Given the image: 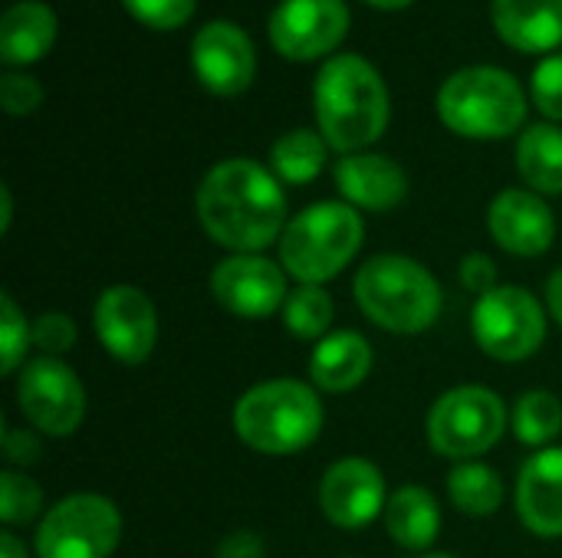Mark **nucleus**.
<instances>
[{
	"label": "nucleus",
	"mask_w": 562,
	"mask_h": 558,
	"mask_svg": "<svg viewBox=\"0 0 562 558\" xmlns=\"http://www.w3.org/2000/svg\"><path fill=\"white\" fill-rule=\"evenodd\" d=\"M191 66L201 86L221 99H234L247 92L257 72V53L250 36L227 20L204 23L191 39Z\"/></svg>",
	"instance_id": "obj_15"
},
{
	"label": "nucleus",
	"mask_w": 562,
	"mask_h": 558,
	"mask_svg": "<svg viewBox=\"0 0 562 558\" xmlns=\"http://www.w3.org/2000/svg\"><path fill=\"white\" fill-rule=\"evenodd\" d=\"M333 178L342 201L352 204L356 210L385 214L408 197V178L402 164L385 155H372V151L342 155L333 168Z\"/></svg>",
	"instance_id": "obj_18"
},
{
	"label": "nucleus",
	"mask_w": 562,
	"mask_h": 558,
	"mask_svg": "<svg viewBox=\"0 0 562 558\" xmlns=\"http://www.w3.org/2000/svg\"><path fill=\"white\" fill-rule=\"evenodd\" d=\"M122 3L138 23L151 30H175L191 20L198 0H122Z\"/></svg>",
	"instance_id": "obj_31"
},
{
	"label": "nucleus",
	"mask_w": 562,
	"mask_h": 558,
	"mask_svg": "<svg viewBox=\"0 0 562 558\" xmlns=\"http://www.w3.org/2000/svg\"><path fill=\"white\" fill-rule=\"evenodd\" d=\"M33 345V322L20 312L10 293L0 296V365L3 375H16L26 365V349Z\"/></svg>",
	"instance_id": "obj_29"
},
{
	"label": "nucleus",
	"mask_w": 562,
	"mask_h": 558,
	"mask_svg": "<svg viewBox=\"0 0 562 558\" xmlns=\"http://www.w3.org/2000/svg\"><path fill=\"white\" fill-rule=\"evenodd\" d=\"M43 102V86L26 72H3L0 79V105L7 115H30Z\"/></svg>",
	"instance_id": "obj_33"
},
{
	"label": "nucleus",
	"mask_w": 562,
	"mask_h": 558,
	"mask_svg": "<svg viewBox=\"0 0 562 558\" xmlns=\"http://www.w3.org/2000/svg\"><path fill=\"white\" fill-rule=\"evenodd\" d=\"M438 115L461 138H507L527 118V92L507 69L468 66L445 79Z\"/></svg>",
	"instance_id": "obj_6"
},
{
	"label": "nucleus",
	"mask_w": 562,
	"mask_h": 558,
	"mask_svg": "<svg viewBox=\"0 0 562 558\" xmlns=\"http://www.w3.org/2000/svg\"><path fill=\"white\" fill-rule=\"evenodd\" d=\"M122 543V513L102 493H69L40 520L36 558H112Z\"/></svg>",
	"instance_id": "obj_9"
},
{
	"label": "nucleus",
	"mask_w": 562,
	"mask_h": 558,
	"mask_svg": "<svg viewBox=\"0 0 562 558\" xmlns=\"http://www.w3.org/2000/svg\"><path fill=\"white\" fill-rule=\"evenodd\" d=\"M349 33L342 0H283L270 16V43L280 56L306 62L326 56Z\"/></svg>",
	"instance_id": "obj_14"
},
{
	"label": "nucleus",
	"mask_w": 562,
	"mask_h": 558,
	"mask_svg": "<svg viewBox=\"0 0 562 558\" xmlns=\"http://www.w3.org/2000/svg\"><path fill=\"white\" fill-rule=\"evenodd\" d=\"M43 513V490L20 470L0 474V520L7 526H26Z\"/></svg>",
	"instance_id": "obj_28"
},
{
	"label": "nucleus",
	"mask_w": 562,
	"mask_h": 558,
	"mask_svg": "<svg viewBox=\"0 0 562 558\" xmlns=\"http://www.w3.org/2000/svg\"><path fill=\"white\" fill-rule=\"evenodd\" d=\"M487 230L510 257H543L557 240V217L543 194L530 187H507L487 207Z\"/></svg>",
	"instance_id": "obj_16"
},
{
	"label": "nucleus",
	"mask_w": 562,
	"mask_h": 558,
	"mask_svg": "<svg viewBox=\"0 0 562 558\" xmlns=\"http://www.w3.org/2000/svg\"><path fill=\"white\" fill-rule=\"evenodd\" d=\"M198 220L231 253H263L280 243L290 217L283 181L254 158H227L198 184Z\"/></svg>",
	"instance_id": "obj_1"
},
{
	"label": "nucleus",
	"mask_w": 562,
	"mask_h": 558,
	"mask_svg": "<svg viewBox=\"0 0 562 558\" xmlns=\"http://www.w3.org/2000/svg\"><path fill=\"white\" fill-rule=\"evenodd\" d=\"M40 441H36V434H30L26 428L23 431H7L3 434V457L10 460V464H20V467H26V464H33V460H40Z\"/></svg>",
	"instance_id": "obj_36"
},
{
	"label": "nucleus",
	"mask_w": 562,
	"mask_h": 558,
	"mask_svg": "<svg viewBox=\"0 0 562 558\" xmlns=\"http://www.w3.org/2000/svg\"><path fill=\"white\" fill-rule=\"evenodd\" d=\"M313 105L319 135L339 155L375 145L389 128V89L379 69L356 53H342L319 69Z\"/></svg>",
	"instance_id": "obj_2"
},
{
	"label": "nucleus",
	"mask_w": 562,
	"mask_h": 558,
	"mask_svg": "<svg viewBox=\"0 0 562 558\" xmlns=\"http://www.w3.org/2000/svg\"><path fill=\"white\" fill-rule=\"evenodd\" d=\"M507 405L484 385H458L428 411V444L438 457L477 460L494 451L507 431Z\"/></svg>",
	"instance_id": "obj_7"
},
{
	"label": "nucleus",
	"mask_w": 562,
	"mask_h": 558,
	"mask_svg": "<svg viewBox=\"0 0 562 558\" xmlns=\"http://www.w3.org/2000/svg\"><path fill=\"white\" fill-rule=\"evenodd\" d=\"M0 201H3V217H0V230L7 234V230H10V220H13V197H10V187H0Z\"/></svg>",
	"instance_id": "obj_39"
},
{
	"label": "nucleus",
	"mask_w": 562,
	"mask_h": 558,
	"mask_svg": "<svg viewBox=\"0 0 562 558\" xmlns=\"http://www.w3.org/2000/svg\"><path fill=\"white\" fill-rule=\"evenodd\" d=\"M283 329L300 342H323L336 319V303L323 286H296L283 303Z\"/></svg>",
	"instance_id": "obj_27"
},
{
	"label": "nucleus",
	"mask_w": 562,
	"mask_h": 558,
	"mask_svg": "<svg viewBox=\"0 0 562 558\" xmlns=\"http://www.w3.org/2000/svg\"><path fill=\"white\" fill-rule=\"evenodd\" d=\"M550 312L547 306L524 286L501 283L491 293L474 299L471 332L484 355L494 362H527L547 342Z\"/></svg>",
	"instance_id": "obj_8"
},
{
	"label": "nucleus",
	"mask_w": 562,
	"mask_h": 558,
	"mask_svg": "<svg viewBox=\"0 0 562 558\" xmlns=\"http://www.w3.org/2000/svg\"><path fill=\"white\" fill-rule=\"evenodd\" d=\"M372 7H382V10H398V7H408L412 0H366Z\"/></svg>",
	"instance_id": "obj_40"
},
{
	"label": "nucleus",
	"mask_w": 562,
	"mask_h": 558,
	"mask_svg": "<svg viewBox=\"0 0 562 558\" xmlns=\"http://www.w3.org/2000/svg\"><path fill=\"white\" fill-rule=\"evenodd\" d=\"M375 365V352L369 339L356 329L329 332L310 352V385L323 395L356 391Z\"/></svg>",
	"instance_id": "obj_19"
},
{
	"label": "nucleus",
	"mask_w": 562,
	"mask_h": 558,
	"mask_svg": "<svg viewBox=\"0 0 562 558\" xmlns=\"http://www.w3.org/2000/svg\"><path fill=\"white\" fill-rule=\"evenodd\" d=\"M517 171L537 194H562V128L553 122L530 125L517 141Z\"/></svg>",
	"instance_id": "obj_23"
},
{
	"label": "nucleus",
	"mask_w": 562,
	"mask_h": 558,
	"mask_svg": "<svg viewBox=\"0 0 562 558\" xmlns=\"http://www.w3.org/2000/svg\"><path fill=\"white\" fill-rule=\"evenodd\" d=\"M319 510L323 516L346 533H359L379 516H385L389 506V487L385 474L366 460V457H342L326 467L319 480Z\"/></svg>",
	"instance_id": "obj_13"
},
{
	"label": "nucleus",
	"mask_w": 562,
	"mask_h": 558,
	"mask_svg": "<svg viewBox=\"0 0 562 558\" xmlns=\"http://www.w3.org/2000/svg\"><path fill=\"white\" fill-rule=\"evenodd\" d=\"M234 434L263 457H293L313 447L326 424L319 391L300 378H270L247 388L234 405Z\"/></svg>",
	"instance_id": "obj_3"
},
{
	"label": "nucleus",
	"mask_w": 562,
	"mask_h": 558,
	"mask_svg": "<svg viewBox=\"0 0 562 558\" xmlns=\"http://www.w3.org/2000/svg\"><path fill=\"white\" fill-rule=\"evenodd\" d=\"M76 339H79V329L69 312L49 309L33 319V349H40L43 355L59 358L76 345Z\"/></svg>",
	"instance_id": "obj_30"
},
{
	"label": "nucleus",
	"mask_w": 562,
	"mask_h": 558,
	"mask_svg": "<svg viewBox=\"0 0 562 558\" xmlns=\"http://www.w3.org/2000/svg\"><path fill=\"white\" fill-rule=\"evenodd\" d=\"M366 220L346 201H319L290 217L280 237V266L300 286H323L336 280L362 250Z\"/></svg>",
	"instance_id": "obj_5"
},
{
	"label": "nucleus",
	"mask_w": 562,
	"mask_h": 558,
	"mask_svg": "<svg viewBox=\"0 0 562 558\" xmlns=\"http://www.w3.org/2000/svg\"><path fill=\"white\" fill-rule=\"evenodd\" d=\"M385 533L408 553H428L441 536V503L425 487H398L385 506Z\"/></svg>",
	"instance_id": "obj_21"
},
{
	"label": "nucleus",
	"mask_w": 562,
	"mask_h": 558,
	"mask_svg": "<svg viewBox=\"0 0 562 558\" xmlns=\"http://www.w3.org/2000/svg\"><path fill=\"white\" fill-rule=\"evenodd\" d=\"M0 558H30L26 543H20L13 533H3V536H0Z\"/></svg>",
	"instance_id": "obj_38"
},
{
	"label": "nucleus",
	"mask_w": 562,
	"mask_h": 558,
	"mask_svg": "<svg viewBox=\"0 0 562 558\" xmlns=\"http://www.w3.org/2000/svg\"><path fill=\"white\" fill-rule=\"evenodd\" d=\"M458 276H461V286H464L468 293H477V296H484V293H491L494 286H501V280H497V263H494V257H487V253H468V257L461 260V266H458Z\"/></svg>",
	"instance_id": "obj_34"
},
{
	"label": "nucleus",
	"mask_w": 562,
	"mask_h": 558,
	"mask_svg": "<svg viewBox=\"0 0 562 558\" xmlns=\"http://www.w3.org/2000/svg\"><path fill=\"white\" fill-rule=\"evenodd\" d=\"M494 26L520 53H550L562 43V0H494Z\"/></svg>",
	"instance_id": "obj_20"
},
{
	"label": "nucleus",
	"mask_w": 562,
	"mask_h": 558,
	"mask_svg": "<svg viewBox=\"0 0 562 558\" xmlns=\"http://www.w3.org/2000/svg\"><path fill=\"white\" fill-rule=\"evenodd\" d=\"M352 296L372 326L395 335L428 332L445 309L438 276L405 253L369 257L352 280Z\"/></svg>",
	"instance_id": "obj_4"
},
{
	"label": "nucleus",
	"mask_w": 562,
	"mask_h": 558,
	"mask_svg": "<svg viewBox=\"0 0 562 558\" xmlns=\"http://www.w3.org/2000/svg\"><path fill=\"white\" fill-rule=\"evenodd\" d=\"M326 151H329L326 138L316 135L313 128L286 132L270 148V171L283 184H310L326 168Z\"/></svg>",
	"instance_id": "obj_25"
},
{
	"label": "nucleus",
	"mask_w": 562,
	"mask_h": 558,
	"mask_svg": "<svg viewBox=\"0 0 562 558\" xmlns=\"http://www.w3.org/2000/svg\"><path fill=\"white\" fill-rule=\"evenodd\" d=\"M211 296L237 319L260 322L283 312L290 296L286 270L263 253H231L211 273Z\"/></svg>",
	"instance_id": "obj_12"
},
{
	"label": "nucleus",
	"mask_w": 562,
	"mask_h": 558,
	"mask_svg": "<svg viewBox=\"0 0 562 558\" xmlns=\"http://www.w3.org/2000/svg\"><path fill=\"white\" fill-rule=\"evenodd\" d=\"M415 558H454V556H415Z\"/></svg>",
	"instance_id": "obj_41"
},
{
	"label": "nucleus",
	"mask_w": 562,
	"mask_h": 558,
	"mask_svg": "<svg viewBox=\"0 0 562 558\" xmlns=\"http://www.w3.org/2000/svg\"><path fill=\"white\" fill-rule=\"evenodd\" d=\"M16 408L46 437H69L86 421L82 378L53 355H40L16 372Z\"/></svg>",
	"instance_id": "obj_10"
},
{
	"label": "nucleus",
	"mask_w": 562,
	"mask_h": 558,
	"mask_svg": "<svg viewBox=\"0 0 562 558\" xmlns=\"http://www.w3.org/2000/svg\"><path fill=\"white\" fill-rule=\"evenodd\" d=\"M56 43V13L40 0L13 3L0 20V56L7 66H30Z\"/></svg>",
	"instance_id": "obj_22"
},
{
	"label": "nucleus",
	"mask_w": 562,
	"mask_h": 558,
	"mask_svg": "<svg viewBox=\"0 0 562 558\" xmlns=\"http://www.w3.org/2000/svg\"><path fill=\"white\" fill-rule=\"evenodd\" d=\"M547 312L553 316V322L562 329V266L550 273L547 280Z\"/></svg>",
	"instance_id": "obj_37"
},
{
	"label": "nucleus",
	"mask_w": 562,
	"mask_h": 558,
	"mask_svg": "<svg viewBox=\"0 0 562 558\" xmlns=\"http://www.w3.org/2000/svg\"><path fill=\"white\" fill-rule=\"evenodd\" d=\"M514 506L527 533L540 539H562V447L533 451L524 460Z\"/></svg>",
	"instance_id": "obj_17"
},
{
	"label": "nucleus",
	"mask_w": 562,
	"mask_h": 558,
	"mask_svg": "<svg viewBox=\"0 0 562 558\" xmlns=\"http://www.w3.org/2000/svg\"><path fill=\"white\" fill-rule=\"evenodd\" d=\"M530 95L547 118L562 122V56H550L537 66L530 79Z\"/></svg>",
	"instance_id": "obj_32"
},
{
	"label": "nucleus",
	"mask_w": 562,
	"mask_h": 558,
	"mask_svg": "<svg viewBox=\"0 0 562 558\" xmlns=\"http://www.w3.org/2000/svg\"><path fill=\"white\" fill-rule=\"evenodd\" d=\"M510 428L524 447H533V451L550 447L562 434V401L553 391H543V388L524 391L514 405Z\"/></svg>",
	"instance_id": "obj_26"
},
{
	"label": "nucleus",
	"mask_w": 562,
	"mask_h": 558,
	"mask_svg": "<svg viewBox=\"0 0 562 558\" xmlns=\"http://www.w3.org/2000/svg\"><path fill=\"white\" fill-rule=\"evenodd\" d=\"M99 345L122 365H145L158 349V306L142 286H105L92 306Z\"/></svg>",
	"instance_id": "obj_11"
},
{
	"label": "nucleus",
	"mask_w": 562,
	"mask_h": 558,
	"mask_svg": "<svg viewBox=\"0 0 562 558\" xmlns=\"http://www.w3.org/2000/svg\"><path fill=\"white\" fill-rule=\"evenodd\" d=\"M214 558H267L263 539L250 529H234L231 536L221 539L217 556Z\"/></svg>",
	"instance_id": "obj_35"
},
{
	"label": "nucleus",
	"mask_w": 562,
	"mask_h": 558,
	"mask_svg": "<svg viewBox=\"0 0 562 558\" xmlns=\"http://www.w3.org/2000/svg\"><path fill=\"white\" fill-rule=\"evenodd\" d=\"M448 500L458 513L484 520L504 506V480L491 464L461 460L448 474Z\"/></svg>",
	"instance_id": "obj_24"
}]
</instances>
